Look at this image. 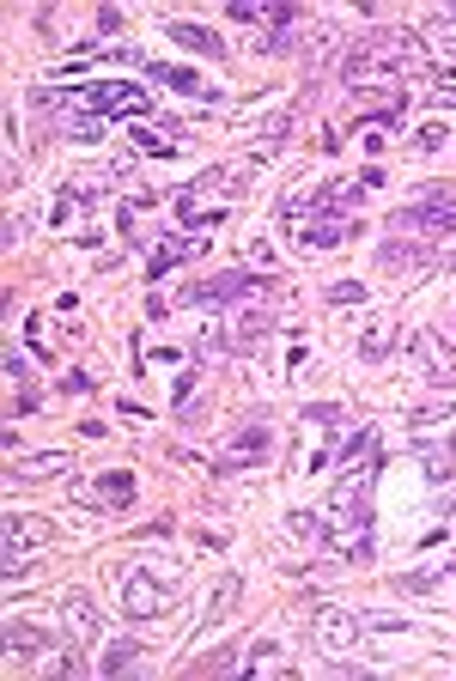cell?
Returning <instances> with one entry per match:
<instances>
[{
    "label": "cell",
    "instance_id": "8fae6325",
    "mask_svg": "<svg viewBox=\"0 0 456 681\" xmlns=\"http://www.w3.org/2000/svg\"><path fill=\"white\" fill-rule=\"evenodd\" d=\"M353 238V219H311V225H298V250H335Z\"/></svg>",
    "mask_w": 456,
    "mask_h": 681
},
{
    "label": "cell",
    "instance_id": "4316f807",
    "mask_svg": "<svg viewBox=\"0 0 456 681\" xmlns=\"http://www.w3.org/2000/svg\"><path fill=\"white\" fill-rule=\"evenodd\" d=\"M359 353H365V359H384V353H390V329H384V323L365 329V335H359Z\"/></svg>",
    "mask_w": 456,
    "mask_h": 681
},
{
    "label": "cell",
    "instance_id": "44dd1931",
    "mask_svg": "<svg viewBox=\"0 0 456 681\" xmlns=\"http://www.w3.org/2000/svg\"><path fill=\"white\" fill-rule=\"evenodd\" d=\"M152 80H159V86H171V92H201V73L195 67H152Z\"/></svg>",
    "mask_w": 456,
    "mask_h": 681
},
{
    "label": "cell",
    "instance_id": "d4e9b609",
    "mask_svg": "<svg viewBox=\"0 0 456 681\" xmlns=\"http://www.w3.org/2000/svg\"><path fill=\"white\" fill-rule=\"evenodd\" d=\"M134 153L140 159H171L177 146H165V134H152V128H134Z\"/></svg>",
    "mask_w": 456,
    "mask_h": 681
},
{
    "label": "cell",
    "instance_id": "484cf974",
    "mask_svg": "<svg viewBox=\"0 0 456 681\" xmlns=\"http://www.w3.org/2000/svg\"><path fill=\"white\" fill-rule=\"evenodd\" d=\"M67 134H73V140H104V116L73 110V116H67Z\"/></svg>",
    "mask_w": 456,
    "mask_h": 681
},
{
    "label": "cell",
    "instance_id": "836d02e7",
    "mask_svg": "<svg viewBox=\"0 0 456 681\" xmlns=\"http://www.w3.org/2000/svg\"><path fill=\"white\" fill-rule=\"evenodd\" d=\"M402 590H414V596H426V590H438V578H432V572H408V578H402Z\"/></svg>",
    "mask_w": 456,
    "mask_h": 681
},
{
    "label": "cell",
    "instance_id": "30bf717a",
    "mask_svg": "<svg viewBox=\"0 0 456 681\" xmlns=\"http://www.w3.org/2000/svg\"><path fill=\"white\" fill-rule=\"evenodd\" d=\"M43 542H55V523L49 517H31V511L25 517L19 511L7 517V560H19V548H43Z\"/></svg>",
    "mask_w": 456,
    "mask_h": 681
},
{
    "label": "cell",
    "instance_id": "9c48e42d",
    "mask_svg": "<svg viewBox=\"0 0 456 681\" xmlns=\"http://www.w3.org/2000/svg\"><path fill=\"white\" fill-rule=\"evenodd\" d=\"M61 621H67V639H98V602L86 596V590H67L61 596Z\"/></svg>",
    "mask_w": 456,
    "mask_h": 681
},
{
    "label": "cell",
    "instance_id": "1f68e13d",
    "mask_svg": "<svg viewBox=\"0 0 456 681\" xmlns=\"http://www.w3.org/2000/svg\"><path fill=\"white\" fill-rule=\"evenodd\" d=\"M292 529L298 536H323V517L317 511H292Z\"/></svg>",
    "mask_w": 456,
    "mask_h": 681
},
{
    "label": "cell",
    "instance_id": "7a4b0ae2",
    "mask_svg": "<svg viewBox=\"0 0 456 681\" xmlns=\"http://www.w3.org/2000/svg\"><path fill=\"white\" fill-rule=\"evenodd\" d=\"M67 98L80 110H92V116H152V98L140 86H128V80H98V86L67 92Z\"/></svg>",
    "mask_w": 456,
    "mask_h": 681
},
{
    "label": "cell",
    "instance_id": "e575fe53",
    "mask_svg": "<svg viewBox=\"0 0 456 681\" xmlns=\"http://www.w3.org/2000/svg\"><path fill=\"white\" fill-rule=\"evenodd\" d=\"M450 25H456V13H450Z\"/></svg>",
    "mask_w": 456,
    "mask_h": 681
},
{
    "label": "cell",
    "instance_id": "4dcf8cb0",
    "mask_svg": "<svg viewBox=\"0 0 456 681\" xmlns=\"http://www.w3.org/2000/svg\"><path fill=\"white\" fill-rule=\"evenodd\" d=\"M359 146H365V153H384V146H390V128H377V122H359Z\"/></svg>",
    "mask_w": 456,
    "mask_h": 681
},
{
    "label": "cell",
    "instance_id": "9a60e30c",
    "mask_svg": "<svg viewBox=\"0 0 456 681\" xmlns=\"http://www.w3.org/2000/svg\"><path fill=\"white\" fill-rule=\"evenodd\" d=\"M238 596H244V578H219V596L207 602V615H201V633H213L225 615H232L238 609Z\"/></svg>",
    "mask_w": 456,
    "mask_h": 681
},
{
    "label": "cell",
    "instance_id": "277c9868",
    "mask_svg": "<svg viewBox=\"0 0 456 681\" xmlns=\"http://www.w3.org/2000/svg\"><path fill=\"white\" fill-rule=\"evenodd\" d=\"M408 353H414V365H420V377H426L432 390H450V384H456V347H450L444 335L414 329V335H408Z\"/></svg>",
    "mask_w": 456,
    "mask_h": 681
},
{
    "label": "cell",
    "instance_id": "603a6c76",
    "mask_svg": "<svg viewBox=\"0 0 456 681\" xmlns=\"http://www.w3.org/2000/svg\"><path fill=\"white\" fill-rule=\"evenodd\" d=\"M456 414V402L450 396H438V402H420V408H408V426L420 432V426H438V420H450Z\"/></svg>",
    "mask_w": 456,
    "mask_h": 681
},
{
    "label": "cell",
    "instance_id": "d6a6232c",
    "mask_svg": "<svg viewBox=\"0 0 456 681\" xmlns=\"http://www.w3.org/2000/svg\"><path fill=\"white\" fill-rule=\"evenodd\" d=\"M7 377H13V384H19V390H31V365H25L19 353H7Z\"/></svg>",
    "mask_w": 456,
    "mask_h": 681
},
{
    "label": "cell",
    "instance_id": "f546056e",
    "mask_svg": "<svg viewBox=\"0 0 456 681\" xmlns=\"http://www.w3.org/2000/svg\"><path fill=\"white\" fill-rule=\"evenodd\" d=\"M414 140H420V153H438V146H450V128H444V122H426Z\"/></svg>",
    "mask_w": 456,
    "mask_h": 681
},
{
    "label": "cell",
    "instance_id": "2e32d148",
    "mask_svg": "<svg viewBox=\"0 0 456 681\" xmlns=\"http://www.w3.org/2000/svg\"><path fill=\"white\" fill-rule=\"evenodd\" d=\"M335 43H341V25H329V19H323V25L311 31V43H304V61H311V80H317V73L329 67V55H335Z\"/></svg>",
    "mask_w": 456,
    "mask_h": 681
},
{
    "label": "cell",
    "instance_id": "52a82bcc",
    "mask_svg": "<svg viewBox=\"0 0 456 681\" xmlns=\"http://www.w3.org/2000/svg\"><path fill=\"white\" fill-rule=\"evenodd\" d=\"M274 450V432H268V420H244L238 432H232V450H225V463L219 469H244V463H262Z\"/></svg>",
    "mask_w": 456,
    "mask_h": 681
},
{
    "label": "cell",
    "instance_id": "6da1fadb",
    "mask_svg": "<svg viewBox=\"0 0 456 681\" xmlns=\"http://www.w3.org/2000/svg\"><path fill=\"white\" fill-rule=\"evenodd\" d=\"M390 225H396V232H420V238H450L456 232V189H444V183L420 189V201L396 207Z\"/></svg>",
    "mask_w": 456,
    "mask_h": 681
},
{
    "label": "cell",
    "instance_id": "cb8c5ba5",
    "mask_svg": "<svg viewBox=\"0 0 456 681\" xmlns=\"http://www.w3.org/2000/svg\"><path fill=\"white\" fill-rule=\"evenodd\" d=\"M134 657H140V645H134V639H116V645L104 651V675H128Z\"/></svg>",
    "mask_w": 456,
    "mask_h": 681
},
{
    "label": "cell",
    "instance_id": "5bb4252c",
    "mask_svg": "<svg viewBox=\"0 0 456 681\" xmlns=\"http://www.w3.org/2000/svg\"><path fill=\"white\" fill-rule=\"evenodd\" d=\"M207 244L195 238V232H177V238H165L159 250H152V274H165V268H177V262H195Z\"/></svg>",
    "mask_w": 456,
    "mask_h": 681
},
{
    "label": "cell",
    "instance_id": "83f0119b",
    "mask_svg": "<svg viewBox=\"0 0 456 681\" xmlns=\"http://www.w3.org/2000/svg\"><path fill=\"white\" fill-rule=\"evenodd\" d=\"M195 396H201V384H195V371H189V377H177V396H171V408H177V414H195Z\"/></svg>",
    "mask_w": 456,
    "mask_h": 681
},
{
    "label": "cell",
    "instance_id": "3957f363",
    "mask_svg": "<svg viewBox=\"0 0 456 681\" xmlns=\"http://www.w3.org/2000/svg\"><path fill=\"white\" fill-rule=\"evenodd\" d=\"M165 609H171V584H165L159 572L134 566V572L122 578V615H128V621H152V615H165Z\"/></svg>",
    "mask_w": 456,
    "mask_h": 681
},
{
    "label": "cell",
    "instance_id": "d6986e66",
    "mask_svg": "<svg viewBox=\"0 0 456 681\" xmlns=\"http://www.w3.org/2000/svg\"><path fill=\"white\" fill-rule=\"evenodd\" d=\"M420 463H426V481L444 487V481L456 475V438H450V444H426V450H420Z\"/></svg>",
    "mask_w": 456,
    "mask_h": 681
},
{
    "label": "cell",
    "instance_id": "ba28073f",
    "mask_svg": "<svg viewBox=\"0 0 456 681\" xmlns=\"http://www.w3.org/2000/svg\"><path fill=\"white\" fill-rule=\"evenodd\" d=\"M317 645L329 651V657H341V651H353V639H359V615H347V609H329V602H323V609H317Z\"/></svg>",
    "mask_w": 456,
    "mask_h": 681
},
{
    "label": "cell",
    "instance_id": "7c38bea8",
    "mask_svg": "<svg viewBox=\"0 0 456 681\" xmlns=\"http://www.w3.org/2000/svg\"><path fill=\"white\" fill-rule=\"evenodd\" d=\"M171 207H177V219L189 225V232H213V225H219V207H213L201 189H177V201H171Z\"/></svg>",
    "mask_w": 456,
    "mask_h": 681
},
{
    "label": "cell",
    "instance_id": "ac0fdd59",
    "mask_svg": "<svg viewBox=\"0 0 456 681\" xmlns=\"http://www.w3.org/2000/svg\"><path fill=\"white\" fill-rule=\"evenodd\" d=\"M377 262H384V268H426L432 262V244H384V250H377Z\"/></svg>",
    "mask_w": 456,
    "mask_h": 681
},
{
    "label": "cell",
    "instance_id": "5b68a950",
    "mask_svg": "<svg viewBox=\"0 0 456 681\" xmlns=\"http://www.w3.org/2000/svg\"><path fill=\"white\" fill-rule=\"evenodd\" d=\"M244 292H262V286H256V274H244V268H232V274H213V280H195V286H183V298H189V305H238Z\"/></svg>",
    "mask_w": 456,
    "mask_h": 681
},
{
    "label": "cell",
    "instance_id": "8992f818",
    "mask_svg": "<svg viewBox=\"0 0 456 681\" xmlns=\"http://www.w3.org/2000/svg\"><path fill=\"white\" fill-rule=\"evenodd\" d=\"M80 499H92L98 511H134V499H140V487H134V475L128 469H110V475H98L92 487H73Z\"/></svg>",
    "mask_w": 456,
    "mask_h": 681
},
{
    "label": "cell",
    "instance_id": "f1b7e54d",
    "mask_svg": "<svg viewBox=\"0 0 456 681\" xmlns=\"http://www.w3.org/2000/svg\"><path fill=\"white\" fill-rule=\"evenodd\" d=\"M323 298H329V305H359V298H365V286H359V280H335Z\"/></svg>",
    "mask_w": 456,
    "mask_h": 681
},
{
    "label": "cell",
    "instance_id": "e0dca14e",
    "mask_svg": "<svg viewBox=\"0 0 456 681\" xmlns=\"http://www.w3.org/2000/svg\"><path fill=\"white\" fill-rule=\"evenodd\" d=\"M165 37H171V43H183V49H201V55H219V49H225L213 31H201V25H189V19H171V25H165Z\"/></svg>",
    "mask_w": 456,
    "mask_h": 681
},
{
    "label": "cell",
    "instance_id": "7402d4cb",
    "mask_svg": "<svg viewBox=\"0 0 456 681\" xmlns=\"http://www.w3.org/2000/svg\"><path fill=\"white\" fill-rule=\"evenodd\" d=\"M0 645H7L13 657H25V651H37V645H43V633H37L31 621H7V639H0Z\"/></svg>",
    "mask_w": 456,
    "mask_h": 681
},
{
    "label": "cell",
    "instance_id": "ffe728a7",
    "mask_svg": "<svg viewBox=\"0 0 456 681\" xmlns=\"http://www.w3.org/2000/svg\"><path fill=\"white\" fill-rule=\"evenodd\" d=\"M371 457H377V432L371 426H359V432L341 438V463H371Z\"/></svg>",
    "mask_w": 456,
    "mask_h": 681
},
{
    "label": "cell",
    "instance_id": "4fadbf2b",
    "mask_svg": "<svg viewBox=\"0 0 456 681\" xmlns=\"http://www.w3.org/2000/svg\"><path fill=\"white\" fill-rule=\"evenodd\" d=\"M67 450H37V457H13V481H49V475H67Z\"/></svg>",
    "mask_w": 456,
    "mask_h": 681
}]
</instances>
